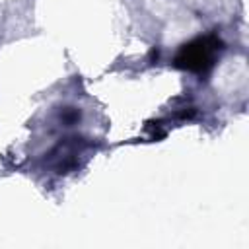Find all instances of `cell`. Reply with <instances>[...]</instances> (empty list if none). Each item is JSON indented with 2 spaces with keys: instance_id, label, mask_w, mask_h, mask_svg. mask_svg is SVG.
Returning <instances> with one entry per match:
<instances>
[{
  "instance_id": "cell-1",
  "label": "cell",
  "mask_w": 249,
  "mask_h": 249,
  "mask_svg": "<svg viewBox=\"0 0 249 249\" xmlns=\"http://www.w3.org/2000/svg\"><path fill=\"white\" fill-rule=\"evenodd\" d=\"M222 47H224V43L216 35L198 37V39H195V41H191L179 49L173 64L177 68H183L189 72L204 74L214 66L216 54L222 51Z\"/></svg>"
},
{
  "instance_id": "cell-2",
  "label": "cell",
  "mask_w": 249,
  "mask_h": 249,
  "mask_svg": "<svg viewBox=\"0 0 249 249\" xmlns=\"http://www.w3.org/2000/svg\"><path fill=\"white\" fill-rule=\"evenodd\" d=\"M60 119H62L64 123H76V121L80 119V111L74 109V107H68V109H64V111L60 113Z\"/></svg>"
}]
</instances>
